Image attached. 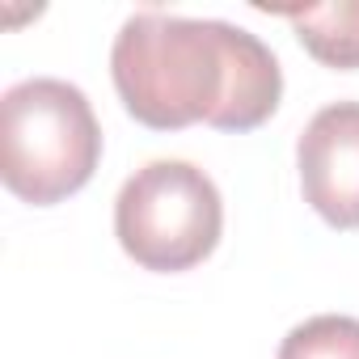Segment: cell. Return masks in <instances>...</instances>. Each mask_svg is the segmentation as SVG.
I'll return each mask as SVG.
<instances>
[{
  "instance_id": "6da1fadb",
  "label": "cell",
  "mask_w": 359,
  "mask_h": 359,
  "mask_svg": "<svg viewBox=\"0 0 359 359\" xmlns=\"http://www.w3.org/2000/svg\"><path fill=\"white\" fill-rule=\"evenodd\" d=\"M110 76L127 114L152 131L191 123L254 131L283 97L279 60L258 34L233 22L161 9H140L118 26Z\"/></svg>"
},
{
  "instance_id": "7a4b0ae2",
  "label": "cell",
  "mask_w": 359,
  "mask_h": 359,
  "mask_svg": "<svg viewBox=\"0 0 359 359\" xmlns=\"http://www.w3.org/2000/svg\"><path fill=\"white\" fill-rule=\"evenodd\" d=\"M102 161L89 97L60 76H30L0 97V177L34 208L76 195Z\"/></svg>"
},
{
  "instance_id": "3957f363",
  "label": "cell",
  "mask_w": 359,
  "mask_h": 359,
  "mask_svg": "<svg viewBox=\"0 0 359 359\" xmlns=\"http://www.w3.org/2000/svg\"><path fill=\"white\" fill-rule=\"evenodd\" d=\"M224 229V199L216 182L191 161H148L114 199V237L144 271L199 266Z\"/></svg>"
},
{
  "instance_id": "277c9868",
  "label": "cell",
  "mask_w": 359,
  "mask_h": 359,
  "mask_svg": "<svg viewBox=\"0 0 359 359\" xmlns=\"http://www.w3.org/2000/svg\"><path fill=\"white\" fill-rule=\"evenodd\" d=\"M304 203L330 229H359V102L321 106L296 144Z\"/></svg>"
},
{
  "instance_id": "5b68a950",
  "label": "cell",
  "mask_w": 359,
  "mask_h": 359,
  "mask_svg": "<svg viewBox=\"0 0 359 359\" xmlns=\"http://www.w3.org/2000/svg\"><path fill=\"white\" fill-rule=\"evenodd\" d=\"M304 51L325 68H359V0H334V5H304L279 9Z\"/></svg>"
},
{
  "instance_id": "8992f818",
  "label": "cell",
  "mask_w": 359,
  "mask_h": 359,
  "mask_svg": "<svg viewBox=\"0 0 359 359\" xmlns=\"http://www.w3.org/2000/svg\"><path fill=\"white\" fill-rule=\"evenodd\" d=\"M279 359H359V317L321 313L287 330Z\"/></svg>"
}]
</instances>
